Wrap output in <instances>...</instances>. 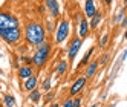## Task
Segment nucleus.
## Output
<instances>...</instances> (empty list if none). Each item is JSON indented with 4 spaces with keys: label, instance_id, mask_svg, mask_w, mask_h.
Returning <instances> with one entry per match:
<instances>
[{
    "label": "nucleus",
    "instance_id": "20",
    "mask_svg": "<svg viewBox=\"0 0 127 107\" xmlns=\"http://www.w3.org/2000/svg\"><path fill=\"white\" fill-rule=\"evenodd\" d=\"M17 104V101H15V98L12 96V95H5L3 96V106H6V107H11V106H15Z\"/></svg>",
    "mask_w": 127,
    "mask_h": 107
},
{
    "label": "nucleus",
    "instance_id": "11",
    "mask_svg": "<svg viewBox=\"0 0 127 107\" xmlns=\"http://www.w3.org/2000/svg\"><path fill=\"white\" fill-rule=\"evenodd\" d=\"M34 74V66L32 64H23L20 66L19 69H17V75H19L20 80H25V78H28Z\"/></svg>",
    "mask_w": 127,
    "mask_h": 107
},
{
    "label": "nucleus",
    "instance_id": "19",
    "mask_svg": "<svg viewBox=\"0 0 127 107\" xmlns=\"http://www.w3.org/2000/svg\"><path fill=\"white\" fill-rule=\"evenodd\" d=\"M52 89V78L51 77H46L43 80V84H41V92L43 93H46V92H49Z\"/></svg>",
    "mask_w": 127,
    "mask_h": 107
},
{
    "label": "nucleus",
    "instance_id": "26",
    "mask_svg": "<svg viewBox=\"0 0 127 107\" xmlns=\"http://www.w3.org/2000/svg\"><path fill=\"white\" fill-rule=\"evenodd\" d=\"M22 61H25L26 64H32V63H31V58H29V57H22Z\"/></svg>",
    "mask_w": 127,
    "mask_h": 107
},
{
    "label": "nucleus",
    "instance_id": "15",
    "mask_svg": "<svg viewBox=\"0 0 127 107\" xmlns=\"http://www.w3.org/2000/svg\"><path fill=\"white\" fill-rule=\"evenodd\" d=\"M95 11H96V6H95V2L94 0H86L84 2V15L87 17V19H90L94 14H95Z\"/></svg>",
    "mask_w": 127,
    "mask_h": 107
},
{
    "label": "nucleus",
    "instance_id": "7",
    "mask_svg": "<svg viewBox=\"0 0 127 107\" xmlns=\"http://www.w3.org/2000/svg\"><path fill=\"white\" fill-rule=\"evenodd\" d=\"M86 83H87V78L84 75H80L75 78V81L72 83L70 89H69V96H77L83 92V89L86 87Z\"/></svg>",
    "mask_w": 127,
    "mask_h": 107
},
{
    "label": "nucleus",
    "instance_id": "24",
    "mask_svg": "<svg viewBox=\"0 0 127 107\" xmlns=\"http://www.w3.org/2000/svg\"><path fill=\"white\" fill-rule=\"evenodd\" d=\"M120 23H121V28H124V29H126V26H127V17H126V15L123 17V20H121Z\"/></svg>",
    "mask_w": 127,
    "mask_h": 107
},
{
    "label": "nucleus",
    "instance_id": "23",
    "mask_svg": "<svg viewBox=\"0 0 127 107\" xmlns=\"http://www.w3.org/2000/svg\"><path fill=\"white\" fill-rule=\"evenodd\" d=\"M107 61H109V54H103V55L101 57H99V61H98V64H106L107 63Z\"/></svg>",
    "mask_w": 127,
    "mask_h": 107
},
{
    "label": "nucleus",
    "instance_id": "6",
    "mask_svg": "<svg viewBox=\"0 0 127 107\" xmlns=\"http://www.w3.org/2000/svg\"><path fill=\"white\" fill-rule=\"evenodd\" d=\"M83 46V38L81 37H74L70 41H69V44H67V49H66V54H67V61L70 63V61H74L75 60V57H77V54L80 52V48Z\"/></svg>",
    "mask_w": 127,
    "mask_h": 107
},
{
    "label": "nucleus",
    "instance_id": "29",
    "mask_svg": "<svg viewBox=\"0 0 127 107\" xmlns=\"http://www.w3.org/2000/svg\"><path fill=\"white\" fill-rule=\"evenodd\" d=\"M0 2H5V0H0Z\"/></svg>",
    "mask_w": 127,
    "mask_h": 107
},
{
    "label": "nucleus",
    "instance_id": "21",
    "mask_svg": "<svg viewBox=\"0 0 127 107\" xmlns=\"http://www.w3.org/2000/svg\"><path fill=\"white\" fill-rule=\"evenodd\" d=\"M107 43H109V34H101V37H99V48L104 49L107 46Z\"/></svg>",
    "mask_w": 127,
    "mask_h": 107
},
{
    "label": "nucleus",
    "instance_id": "14",
    "mask_svg": "<svg viewBox=\"0 0 127 107\" xmlns=\"http://www.w3.org/2000/svg\"><path fill=\"white\" fill-rule=\"evenodd\" d=\"M69 69V61L67 60H58V63L55 64V72L58 77H63Z\"/></svg>",
    "mask_w": 127,
    "mask_h": 107
},
{
    "label": "nucleus",
    "instance_id": "2",
    "mask_svg": "<svg viewBox=\"0 0 127 107\" xmlns=\"http://www.w3.org/2000/svg\"><path fill=\"white\" fill-rule=\"evenodd\" d=\"M51 52H52V43L44 40L43 43H40L38 46H35V52L31 57V63L35 69H43L46 66V63L51 58Z\"/></svg>",
    "mask_w": 127,
    "mask_h": 107
},
{
    "label": "nucleus",
    "instance_id": "3",
    "mask_svg": "<svg viewBox=\"0 0 127 107\" xmlns=\"http://www.w3.org/2000/svg\"><path fill=\"white\" fill-rule=\"evenodd\" d=\"M0 38L6 41L8 44H17L23 40V31L20 29V26L3 28V29H0Z\"/></svg>",
    "mask_w": 127,
    "mask_h": 107
},
{
    "label": "nucleus",
    "instance_id": "28",
    "mask_svg": "<svg viewBox=\"0 0 127 107\" xmlns=\"http://www.w3.org/2000/svg\"><path fill=\"white\" fill-rule=\"evenodd\" d=\"M20 2H26V0H20Z\"/></svg>",
    "mask_w": 127,
    "mask_h": 107
},
{
    "label": "nucleus",
    "instance_id": "1",
    "mask_svg": "<svg viewBox=\"0 0 127 107\" xmlns=\"http://www.w3.org/2000/svg\"><path fill=\"white\" fill-rule=\"evenodd\" d=\"M22 31H23V38L32 48L38 46L40 43L48 40V31L44 28V25L40 22H34V20L28 22L25 25V29H22Z\"/></svg>",
    "mask_w": 127,
    "mask_h": 107
},
{
    "label": "nucleus",
    "instance_id": "10",
    "mask_svg": "<svg viewBox=\"0 0 127 107\" xmlns=\"http://www.w3.org/2000/svg\"><path fill=\"white\" fill-rule=\"evenodd\" d=\"M35 87H38V78H37V75L32 74L31 77L25 78V83H23V90L29 92V90H32V89H35Z\"/></svg>",
    "mask_w": 127,
    "mask_h": 107
},
{
    "label": "nucleus",
    "instance_id": "16",
    "mask_svg": "<svg viewBox=\"0 0 127 107\" xmlns=\"http://www.w3.org/2000/svg\"><path fill=\"white\" fill-rule=\"evenodd\" d=\"M63 107H80L81 106V98L80 96H67L66 101L61 103Z\"/></svg>",
    "mask_w": 127,
    "mask_h": 107
},
{
    "label": "nucleus",
    "instance_id": "25",
    "mask_svg": "<svg viewBox=\"0 0 127 107\" xmlns=\"http://www.w3.org/2000/svg\"><path fill=\"white\" fill-rule=\"evenodd\" d=\"M46 93H48V92H46ZM54 96H55V95H54V92H51V90H49V93H48V96H46V101H51Z\"/></svg>",
    "mask_w": 127,
    "mask_h": 107
},
{
    "label": "nucleus",
    "instance_id": "17",
    "mask_svg": "<svg viewBox=\"0 0 127 107\" xmlns=\"http://www.w3.org/2000/svg\"><path fill=\"white\" fill-rule=\"evenodd\" d=\"M41 95H43V92L40 90L38 87L32 89V90H29V101L34 103V104H38L40 100H41Z\"/></svg>",
    "mask_w": 127,
    "mask_h": 107
},
{
    "label": "nucleus",
    "instance_id": "5",
    "mask_svg": "<svg viewBox=\"0 0 127 107\" xmlns=\"http://www.w3.org/2000/svg\"><path fill=\"white\" fill-rule=\"evenodd\" d=\"M14 26H20L19 17L11 14V12L0 11V29H3V28H14Z\"/></svg>",
    "mask_w": 127,
    "mask_h": 107
},
{
    "label": "nucleus",
    "instance_id": "9",
    "mask_svg": "<svg viewBox=\"0 0 127 107\" xmlns=\"http://www.w3.org/2000/svg\"><path fill=\"white\" fill-rule=\"evenodd\" d=\"M44 6H46V9L49 11V14H51L52 19H57V17H60L61 11H60V3H58V0H44Z\"/></svg>",
    "mask_w": 127,
    "mask_h": 107
},
{
    "label": "nucleus",
    "instance_id": "22",
    "mask_svg": "<svg viewBox=\"0 0 127 107\" xmlns=\"http://www.w3.org/2000/svg\"><path fill=\"white\" fill-rule=\"evenodd\" d=\"M126 15V9H121L120 12H118L116 15H115V19H113V23H120L121 20H123V17Z\"/></svg>",
    "mask_w": 127,
    "mask_h": 107
},
{
    "label": "nucleus",
    "instance_id": "4",
    "mask_svg": "<svg viewBox=\"0 0 127 107\" xmlns=\"http://www.w3.org/2000/svg\"><path fill=\"white\" fill-rule=\"evenodd\" d=\"M69 35H70V22L67 19H61L57 25L55 32H54V41H55V44H61L67 40Z\"/></svg>",
    "mask_w": 127,
    "mask_h": 107
},
{
    "label": "nucleus",
    "instance_id": "18",
    "mask_svg": "<svg viewBox=\"0 0 127 107\" xmlns=\"http://www.w3.org/2000/svg\"><path fill=\"white\" fill-rule=\"evenodd\" d=\"M94 52H95V48L92 46V48H90L86 54H84V57H83V60H81V63L78 64V67L80 66H86L87 63H89V61H90V58H92V55H94Z\"/></svg>",
    "mask_w": 127,
    "mask_h": 107
},
{
    "label": "nucleus",
    "instance_id": "27",
    "mask_svg": "<svg viewBox=\"0 0 127 107\" xmlns=\"http://www.w3.org/2000/svg\"><path fill=\"white\" fill-rule=\"evenodd\" d=\"M103 2H104V5H106V6H110L113 0H103Z\"/></svg>",
    "mask_w": 127,
    "mask_h": 107
},
{
    "label": "nucleus",
    "instance_id": "13",
    "mask_svg": "<svg viewBox=\"0 0 127 107\" xmlns=\"http://www.w3.org/2000/svg\"><path fill=\"white\" fill-rule=\"evenodd\" d=\"M98 61H89V63L86 64V69H84V77L86 78H92V77H95V74H96V70H98Z\"/></svg>",
    "mask_w": 127,
    "mask_h": 107
},
{
    "label": "nucleus",
    "instance_id": "12",
    "mask_svg": "<svg viewBox=\"0 0 127 107\" xmlns=\"http://www.w3.org/2000/svg\"><path fill=\"white\" fill-rule=\"evenodd\" d=\"M101 20H103V14H101V11H95V14L92 15V17H90V19H89V28L90 29H96L98 28V26L99 25H101Z\"/></svg>",
    "mask_w": 127,
    "mask_h": 107
},
{
    "label": "nucleus",
    "instance_id": "8",
    "mask_svg": "<svg viewBox=\"0 0 127 107\" xmlns=\"http://www.w3.org/2000/svg\"><path fill=\"white\" fill-rule=\"evenodd\" d=\"M77 22H78V37L81 38H86L87 35H89V19L84 15V14H77Z\"/></svg>",
    "mask_w": 127,
    "mask_h": 107
}]
</instances>
